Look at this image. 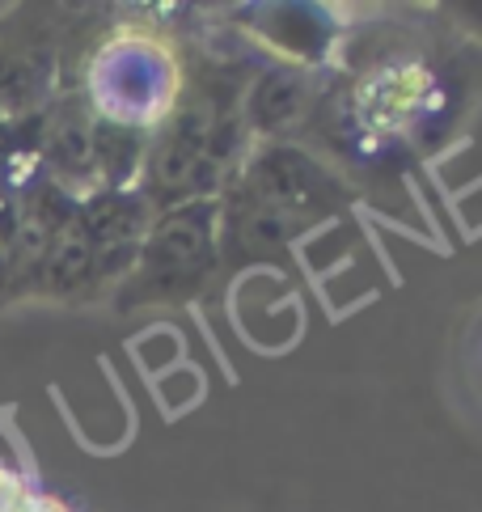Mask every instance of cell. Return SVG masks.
Wrapping results in <instances>:
<instances>
[{
    "mask_svg": "<svg viewBox=\"0 0 482 512\" xmlns=\"http://www.w3.org/2000/svg\"><path fill=\"white\" fill-rule=\"evenodd\" d=\"M22 512H64V504L60 500H30Z\"/></svg>",
    "mask_w": 482,
    "mask_h": 512,
    "instance_id": "cell-6",
    "label": "cell"
},
{
    "mask_svg": "<svg viewBox=\"0 0 482 512\" xmlns=\"http://www.w3.org/2000/svg\"><path fill=\"white\" fill-rule=\"evenodd\" d=\"M13 187H0V305L17 301V284H13Z\"/></svg>",
    "mask_w": 482,
    "mask_h": 512,
    "instance_id": "cell-5",
    "label": "cell"
},
{
    "mask_svg": "<svg viewBox=\"0 0 482 512\" xmlns=\"http://www.w3.org/2000/svg\"><path fill=\"white\" fill-rule=\"evenodd\" d=\"M309 106V77L292 64H271L258 72V81L250 85L246 106H241V119H246L250 132L275 140L280 132L305 115Z\"/></svg>",
    "mask_w": 482,
    "mask_h": 512,
    "instance_id": "cell-4",
    "label": "cell"
},
{
    "mask_svg": "<svg viewBox=\"0 0 482 512\" xmlns=\"http://www.w3.org/2000/svg\"><path fill=\"white\" fill-rule=\"evenodd\" d=\"M47 5H17L0 17V119L30 123L55 98L60 81V22Z\"/></svg>",
    "mask_w": 482,
    "mask_h": 512,
    "instance_id": "cell-2",
    "label": "cell"
},
{
    "mask_svg": "<svg viewBox=\"0 0 482 512\" xmlns=\"http://www.w3.org/2000/svg\"><path fill=\"white\" fill-rule=\"evenodd\" d=\"M220 271V199H191L148 221L132 271L115 288L119 309L182 305Z\"/></svg>",
    "mask_w": 482,
    "mask_h": 512,
    "instance_id": "cell-1",
    "label": "cell"
},
{
    "mask_svg": "<svg viewBox=\"0 0 482 512\" xmlns=\"http://www.w3.org/2000/svg\"><path fill=\"white\" fill-rule=\"evenodd\" d=\"M225 187L237 195L263 199V204H275L284 212H296L305 221H318V216L335 212L347 199V187L318 157H309L284 140H263L258 149H250L241 157L237 174H229Z\"/></svg>",
    "mask_w": 482,
    "mask_h": 512,
    "instance_id": "cell-3",
    "label": "cell"
}]
</instances>
